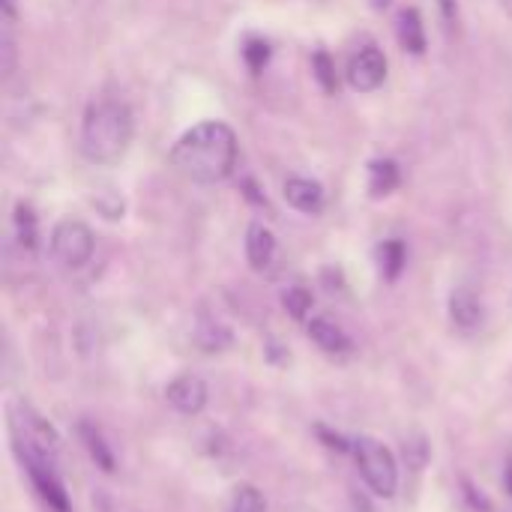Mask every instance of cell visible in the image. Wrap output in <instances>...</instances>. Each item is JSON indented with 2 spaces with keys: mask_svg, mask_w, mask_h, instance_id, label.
<instances>
[{
  "mask_svg": "<svg viewBox=\"0 0 512 512\" xmlns=\"http://www.w3.org/2000/svg\"><path fill=\"white\" fill-rule=\"evenodd\" d=\"M12 225H15V237H18L21 249H36V237H39V231H36V216H33L30 204H24V201H18V204H15Z\"/></svg>",
  "mask_w": 512,
  "mask_h": 512,
  "instance_id": "cell-18",
  "label": "cell"
},
{
  "mask_svg": "<svg viewBox=\"0 0 512 512\" xmlns=\"http://www.w3.org/2000/svg\"><path fill=\"white\" fill-rule=\"evenodd\" d=\"M282 303H285V309H288V315L294 321H306L309 318V309H312V291L303 288V285H294V288L285 291Z\"/></svg>",
  "mask_w": 512,
  "mask_h": 512,
  "instance_id": "cell-21",
  "label": "cell"
},
{
  "mask_svg": "<svg viewBox=\"0 0 512 512\" xmlns=\"http://www.w3.org/2000/svg\"><path fill=\"white\" fill-rule=\"evenodd\" d=\"M78 438H81V444H84L87 456L93 459V465H96L99 471H105V474H114L117 459H114V450L105 444L102 432H99L93 423H78Z\"/></svg>",
  "mask_w": 512,
  "mask_h": 512,
  "instance_id": "cell-15",
  "label": "cell"
},
{
  "mask_svg": "<svg viewBox=\"0 0 512 512\" xmlns=\"http://www.w3.org/2000/svg\"><path fill=\"white\" fill-rule=\"evenodd\" d=\"M396 39L405 51L411 54H423L426 51V24L420 9L408 6L396 15Z\"/></svg>",
  "mask_w": 512,
  "mask_h": 512,
  "instance_id": "cell-14",
  "label": "cell"
},
{
  "mask_svg": "<svg viewBox=\"0 0 512 512\" xmlns=\"http://www.w3.org/2000/svg\"><path fill=\"white\" fill-rule=\"evenodd\" d=\"M399 180H402V174H399V165L393 159H375L369 165V192L375 198L390 195L399 186Z\"/></svg>",
  "mask_w": 512,
  "mask_h": 512,
  "instance_id": "cell-16",
  "label": "cell"
},
{
  "mask_svg": "<svg viewBox=\"0 0 512 512\" xmlns=\"http://www.w3.org/2000/svg\"><path fill=\"white\" fill-rule=\"evenodd\" d=\"M243 60L252 72H261L267 63H270V45L267 39H258V36H249L243 42Z\"/></svg>",
  "mask_w": 512,
  "mask_h": 512,
  "instance_id": "cell-22",
  "label": "cell"
},
{
  "mask_svg": "<svg viewBox=\"0 0 512 512\" xmlns=\"http://www.w3.org/2000/svg\"><path fill=\"white\" fill-rule=\"evenodd\" d=\"M18 6L15 0H0V57H3V75L15 72L18 63Z\"/></svg>",
  "mask_w": 512,
  "mask_h": 512,
  "instance_id": "cell-11",
  "label": "cell"
},
{
  "mask_svg": "<svg viewBox=\"0 0 512 512\" xmlns=\"http://www.w3.org/2000/svg\"><path fill=\"white\" fill-rule=\"evenodd\" d=\"M351 453H354L357 471H360L363 483L372 489V495L393 498L399 489V465H396V456L390 453V447L381 444L378 438H357Z\"/></svg>",
  "mask_w": 512,
  "mask_h": 512,
  "instance_id": "cell-3",
  "label": "cell"
},
{
  "mask_svg": "<svg viewBox=\"0 0 512 512\" xmlns=\"http://www.w3.org/2000/svg\"><path fill=\"white\" fill-rule=\"evenodd\" d=\"M165 399L171 402L174 411L186 414V417H198L207 408L210 390L198 375H177L168 387H165Z\"/></svg>",
  "mask_w": 512,
  "mask_h": 512,
  "instance_id": "cell-8",
  "label": "cell"
},
{
  "mask_svg": "<svg viewBox=\"0 0 512 512\" xmlns=\"http://www.w3.org/2000/svg\"><path fill=\"white\" fill-rule=\"evenodd\" d=\"M135 138V114L123 99L99 96L87 105L81 120V156L90 165H117Z\"/></svg>",
  "mask_w": 512,
  "mask_h": 512,
  "instance_id": "cell-2",
  "label": "cell"
},
{
  "mask_svg": "<svg viewBox=\"0 0 512 512\" xmlns=\"http://www.w3.org/2000/svg\"><path fill=\"white\" fill-rule=\"evenodd\" d=\"M237 132L222 120H204L186 129L171 147V165L198 186H216L237 168Z\"/></svg>",
  "mask_w": 512,
  "mask_h": 512,
  "instance_id": "cell-1",
  "label": "cell"
},
{
  "mask_svg": "<svg viewBox=\"0 0 512 512\" xmlns=\"http://www.w3.org/2000/svg\"><path fill=\"white\" fill-rule=\"evenodd\" d=\"M312 69H315V78L321 81V87H324L327 93H333V90H336V72H333V60H330L327 51H318V54L312 57Z\"/></svg>",
  "mask_w": 512,
  "mask_h": 512,
  "instance_id": "cell-23",
  "label": "cell"
},
{
  "mask_svg": "<svg viewBox=\"0 0 512 512\" xmlns=\"http://www.w3.org/2000/svg\"><path fill=\"white\" fill-rule=\"evenodd\" d=\"M198 345L204 348V351H222V348H228L231 345V330H225L219 321H201L198 324Z\"/></svg>",
  "mask_w": 512,
  "mask_h": 512,
  "instance_id": "cell-19",
  "label": "cell"
},
{
  "mask_svg": "<svg viewBox=\"0 0 512 512\" xmlns=\"http://www.w3.org/2000/svg\"><path fill=\"white\" fill-rule=\"evenodd\" d=\"M462 489H465V498H468V504H471V510L477 512H492V501L483 495V489H477L471 480H462Z\"/></svg>",
  "mask_w": 512,
  "mask_h": 512,
  "instance_id": "cell-24",
  "label": "cell"
},
{
  "mask_svg": "<svg viewBox=\"0 0 512 512\" xmlns=\"http://www.w3.org/2000/svg\"><path fill=\"white\" fill-rule=\"evenodd\" d=\"M504 486H507V492L512 495V456L510 462H507V468H504Z\"/></svg>",
  "mask_w": 512,
  "mask_h": 512,
  "instance_id": "cell-27",
  "label": "cell"
},
{
  "mask_svg": "<svg viewBox=\"0 0 512 512\" xmlns=\"http://www.w3.org/2000/svg\"><path fill=\"white\" fill-rule=\"evenodd\" d=\"M12 447H15V456H18L24 474L30 477L36 495L48 504V510L72 512L66 486H63V480L54 471V456H45V453H39V450H33V447H27L21 441H12Z\"/></svg>",
  "mask_w": 512,
  "mask_h": 512,
  "instance_id": "cell-4",
  "label": "cell"
},
{
  "mask_svg": "<svg viewBox=\"0 0 512 512\" xmlns=\"http://www.w3.org/2000/svg\"><path fill=\"white\" fill-rule=\"evenodd\" d=\"M276 249L279 246H276L273 231L267 225H261V222H252L249 231H246V261H249V267L258 270V273L270 270L273 261H276Z\"/></svg>",
  "mask_w": 512,
  "mask_h": 512,
  "instance_id": "cell-10",
  "label": "cell"
},
{
  "mask_svg": "<svg viewBox=\"0 0 512 512\" xmlns=\"http://www.w3.org/2000/svg\"><path fill=\"white\" fill-rule=\"evenodd\" d=\"M282 195L297 213H306V216H318L324 210V204H327L324 186L318 180H312V177H288Z\"/></svg>",
  "mask_w": 512,
  "mask_h": 512,
  "instance_id": "cell-9",
  "label": "cell"
},
{
  "mask_svg": "<svg viewBox=\"0 0 512 512\" xmlns=\"http://www.w3.org/2000/svg\"><path fill=\"white\" fill-rule=\"evenodd\" d=\"M372 3H375V6H378V9H381V6H387V3H390V0H372Z\"/></svg>",
  "mask_w": 512,
  "mask_h": 512,
  "instance_id": "cell-28",
  "label": "cell"
},
{
  "mask_svg": "<svg viewBox=\"0 0 512 512\" xmlns=\"http://www.w3.org/2000/svg\"><path fill=\"white\" fill-rule=\"evenodd\" d=\"M378 264H381L384 279L396 282V279L402 276L405 264H408V249H405V243H402V240H384V243L378 246Z\"/></svg>",
  "mask_w": 512,
  "mask_h": 512,
  "instance_id": "cell-17",
  "label": "cell"
},
{
  "mask_svg": "<svg viewBox=\"0 0 512 512\" xmlns=\"http://www.w3.org/2000/svg\"><path fill=\"white\" fill-rule=\"evenodd\" d=\"M315 432H318V438H321V441H324V444H327L330 450H336V453H351V450H354V444H348V441H345L342 435L330 432L327 426H318Z\"/></svg>",
  "mask_w": 512,
  "mask_h": 512,
  "instance_id": "cell-25",
  "label": "cell"
},
{
  "mask_svg": "<svg viewBox=\"0 0 512 512\" xmlns=\"http://www.w3.org/2000/svg\"><path fill=\"white\" fill-rule=\"evenodd\" d=\"M96 249L93 231L81 219H60L51 231V258L63 270H81L90 264Z\"/></svg>",
  "mask_w": 512,
  "mask_h": 512,
  "instance_id": "cell-5",
  "label": "cell"
},
{
  "mask_svg": "<svg viewBox=\"0 0 512 512\" xmlns=\"http://www.w3.org/2000/svg\"><path fill=\"white\" fill-rule=\"evenodd\" d=\"M9 429H12V441H21V444L39 450L45 456H57L60 453L63 441H60L57 429L42 414H36L30 405H18V414L12 417Z\"/></svg>",
  "mask_w": 512,
  "mask_h": 512,
  "instance_id": "cell-6",
  "label": "cell"
},
{
  "mask_svg": "<svg viewBox=\"0 0 512 512\" xmlns=\"http://www.w3.org/2000/svg\"><path fill=\"white\" fill-rule=\"evenodd\" d=\"M438 6H441V12H444V18H447V21H456V15H459L456 0H438Z\"/></svg>",
  "mask_w": 512,
  "mask_h": 512,
  "instance_id": "cell-26",
  "label": "cell"
},
{
  "mask_svg": "<svg viewBox=\"0 0 512 512\" xmlns=\"http://www.w3.org/2000/svg\"><path fill=\"white\" fill-rule=\"evenodd\" d=\"M387 57L378 45H363L351 54L348 60V84L357 90V93H375L384 87L387 81Z\"/></svg>",
  "mask_w": 512,
  "mask_h": 512,
  "instance_id": "cell-7",
  "label": "cell"
},
{
  "mask_svg": "<svg viewBox=\"0 0 512 512\" xmlns=\"http://www.w3.org/2000/svg\"><path fill=\"white\" fill-rule=\"evenodd\" d=\"M306 333H309V339L324 351V354H348L354 345H351V336L339 327V324H333L330 318H312L309 324H306Z\"/></svg>",
  "mask_w": 512,
  "mask_h": 512,
  "instance_id": "cell-12",
  "label": "cell"
},
{
  "mask_svg": "<svg viewBox=\"0 0 512 512\" xmlns=\"http://www.w3.org/2000/svg\"><path fill=\"white\" fill-rule=\"evenodd\" d=\"M231 512H267V501L255 486L243 483L231 495Z\"/></svg>",
  "mask_w": 512,
  "mask_h": 512,
  "instance_id": "cell-20",
  "label": "cell"
},
{
  "mask_svg": "<svg viewBox=\"0 0 512 512\" xmlns=\"http://www.w3.org/2000/svg\"><path fill=\"white\" fill-rule=\"evenodd\" d=\"M450 318L462 330H474V327L483 324V303H480V297H477L474 288H465L462 285V288H456L450 294Z\"/></svg>",
  "mask_w": 512,
  "mask_h": 512,
  "instance_id": "cell-13",
  "label": "cell"
}]
</instances>
